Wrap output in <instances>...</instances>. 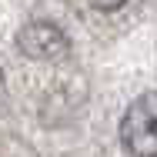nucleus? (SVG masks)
Masks as SVG:
<instances>
[{
  "instance_id": "1",
  "label": "nucleus",
  "mask_w": 157,
  "mask_h": 157,
  "mask_svg": "<svg viewBox=\"0 0 157 157\" xmlns=\"http://www.w3.org/2000/svg\"><path fill=\"white\" fill-rule=\"evenodd\" d=\"M121 144L130 157H157V90H147L121 117Z\"/></svg>"
},
{
  "instance_id": "2",
  "label": "nucleus",
  "mask_w": 157,
  "mask_h": 157,
  "mask_svg": "<svg viewBox=\"0 0 157 157\" xmlns=\"http://www.w3.org/2000/svg\"><path fill=\"white\" fill-rule=\"evenodd\" d=\"M17 50L30 60H63L70 57V37L54 20H30L17 30Z\"/></svg>"
},
{
  "instance_id": "3",
  "label": "nucleus",
  "mask_w": 157,
  "mask_h": 157,
  "mask_svg": "<svg viewBox=\"0 0 157 157\" xmlns=\"http://www.w3.org/2000/svg\"><path fill=\"white\" fill-rule=\"evenodd\" d=\"M90 3H94L97 10H104V13H107V10H121L127 0H90Z\"/></svg>"
}]
</instances>
